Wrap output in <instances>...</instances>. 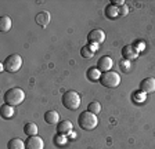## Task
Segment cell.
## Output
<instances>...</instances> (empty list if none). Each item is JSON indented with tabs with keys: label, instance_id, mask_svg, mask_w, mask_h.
Wrapping results in <instances>:
<instances>
[{
	"label": "cell",
	"instance_id": "cell-17",
	"mask_svg": "<svg viewBox=\"0 0 155 149\" xmlns=\"http://www.w3.org/2000/svg\"><path fill=\"white\" fill-rule=\"evenodd\" d=\"M104 14H105V17L108 18V20H114V18H116V17H118V7L114 6L112 3H110L108 6L105 7Z\"/></svg>",
	"mask_w": 155,
	"mask_h": 149
},
{
	"label": "cell",
	"instance_id": "cell-1",
	"mask_svg": "<svg viewBox=\"0 0 155 149\" xmlns=\"http://www.w3.org/2000/svg\"><path fill=\"white\" fill-rule=\"evenodd\" d=\"M4 104L10 105V106H17V105H21L25 100V93H24L22 88L19 87H13L8 88V90L4 93L3 95Z\"/></svg>",
	"mask_w": 155,
	"mask_h": 149
},
{
	"label": "cell",
	"instance_id": "cell-16",
	"mask_svg": "<svg viewBox=\"0 0 155 149\" xmlns=\"http://www.w3.org/2000/svg\"><path fill=\"white\" fill-rule=\"evenodd\" d=\"M11 26H13V21L8 15H4L0 18V30L2 32H8L11 29Z\"/></svg>",
	"mask_w": 155,
	"mask_h": 149
},
{
	"label": "cell",
	"instance_id": "cell-7",
	"mask_svg": "<svg viewBox=\"0 0 155 149\" xmlns=\"http://www.w3.org/2000/svg\"><path fill=\"white\" fill-rule=\"evenodd\" d=\"M25 149H45V141L40 137H29L25 139Z\"/></svg>",
	"mask_w": 155,
	"mask_h": 149
},
{
	"label": "cell",
	"instance_id": "cell-20",
	"mask_svg": "<svg viewBox=\"0 0 155 149\" xmlns=\"http://www.w3.org/2000/svg\"><path fill=\"white\" fill-rule=\"evenodd\" d=\"M14 116V106H10V105H2V117L4 119H11Z\"/></svg>",
	"mask_w": 155,
	"mask_h": 149
},
{
	"label": "cell",
	"instance_id": "cell-14",
	"mask_svg": "<svg viewBox=\"0 0 155 149\" xmlns=\"http://www.w3.org/2000/svg\"><path fill=\"white\" fill-rule=\"evenodd\" d=\"M7 149H25V142L21 138H11L7 142Z\"/></svg>",
	"mask_w": 155,
	"mask_h": 149
},
{
	"label": "cell",
	"instance_id": "cell-9",
	"mask_svg": "<svg viewBox=\"0 0 155 149\" xmlns=\"http://www.w3.org/2000/svg\"><path fill=\"white\" fill-rule=\"evenodd\" d=\"M112 65H114V61L111 57H108V55H104V57H101L98 61H97V68L100 69V72H108L112 69Z\"/></svg>",
	"mask_w": 155,
	"mask_h": 149
},
{
	"label": "cell",
	"instance_id": "cell-19",
	"mask_svg": "<svg viewBox=\"0 0 155 149\" xmlns=\"http://www.w3.org/2000/svg\"><path fill=\"white\" fill-rule=\"evenodd\" d=\"M94 52H96V50H94V47L91 44H87V46H83L81 50V55L83 57V58H91L94 55Z\"/></svg>",
	"mask_w": 155,
	"mask_h": 149
},
{
	"label": "cell",
	"instance_id": "cell-18",
	"mask_svg": "<svg viewBox=\"0 0 155 149\" xmlns=\"http://www.w3.org/2000/svg\"><path fill=\"white\" fill-rule=\"evenodd\" d=\"M24 133L28 137H35L38 135V126L35 123H26L24 126Z\"/></svg>",
	"mask_w": 155,
	"mask_h": 149
},
{
	"label": "cell",
	"instance_id": "cell-3",
	"mask_svg": "<svg viewBox=\"0 0 155 149\" xmlns=\"http://www.w3.org/2000/svg\"><path fill=\"white\" fill-rule=\"evenodd\" d=\"M62 105L69 110H76L81 106V95L76 91H67L62 94Z\"/></svg>",
	"mask_w": 155,
	"mask_h": 149
},
{
	"label": "cell",
	"instance_id": "cell-22",
	"mask_svg": "<svg viewBox=\"0 0 155 149\" xmlns=\"http://www.w3.org/2000/svg\"><path fill=\"white\" fill-rule=\"evenodd\" d=\"M127 14H129V7L126 6L125 3L119 4L118 6V17H126Z\"/></svg>",
	"mask_w": 155,
	"mask_h": 149
},
{
	"label": "cell",
	"instance_id": "cell-11",
	"mask_svg": "<svg viewBox=\"0 0 155 149\" xmlns=\"http://www.w3.org/2000/svg\"><path fill=\"white\" fill-rule=\"evenodd\" d=\"M122 57L125 59H127V61H130V59H134L136 57H137V49H136L133 44L125 46V47L122 49Z\"/></svg>",
	"mask_w": 155,
	"mask_h": 149
},
{
	"label": "cell",
	"instance_id": "cell-2",
	"mask_svg": "<svg viewBox=\"0 0 155 149\" xmlns=\"http://www.w3.org/2000/svg\"><path fill=\"white\" fill-rule=\"evenodd\" d=\"M78 124L84 131H90V130H94L97 127L98 119H97V116L94 113H91L89 110H84L78 117Z\"/></svg>",
	"mask_w": 155,
	"mask_h": 149
},
{
	"label": "cell",
	"instance_id": "cell-21",
	"mask_svg": "<svg viewBox=\"0 0 155 149\" xmlns=\"http://www.w3.org/2000/svg\"><path fill=\"white\" fill-rule=\"evenodd\" d=\"M87 110L89 112H91V113L97 115V113H100V110H101V105L97 102V101H94V102H90V104L87 105Z\"/></svg>",
	"mask_w": 155,
	"mask_h": 149
},
{
	"label": "cell",
	"instance_id": "cell-8",
	"mask_svg": "<svg viewBox=\"0 0 155 149\" xmlns=\"http://www.w3.org/2000/svg\"><path fill=\"white\" fill-rule=\"evenodd\" d=\"M140 91L144 94H150L155 91V79L154 78H145L140 81Z\"/></svg>",
	"mask_w": 155,
	"mask_h": 149
},
{
	"label": "cell",
	"instance_id": "cell-15",
	"mask_svg": "<svg viewBox=\"0 0 155 149\" xmlns=\"http://www.w3.org/2000/svg\"><path fill=\"white\" fill-rule=\"evenodd\" d=\"M86 78L89 79L90 81H97V80H100V78H101V72H100V69L97 68H90V69H87V72H86Z\"/></svg>",
	"mask_w": 155,
	"mask_h": 149
},
{
	"label": "cell",
	"instance_id": "cell-10",
	"mask_svg": "<svg viewBox=\"0 0 155 149\" xmlns=\"http://www.w3.org/2000/svg\"><path fill=\"white\" fill-rule=\"evenodd\" d=\"M57 131L60 135H68L72 133V123L69 120H62L57 124Z\"/></svg>",
	"mask_w": 155,
	"mask_h": 149
},
{
	"label": "cell",
	"instance_id": "cell-6",
	"mask_svg": "<svg viewBox=\"0 0 155 149\" xmlns=\"http://www.w3.org/2000/svg\"><path fill=\"white\" fill-rule=\"evenodd\" d=\"M87 40H89V44L91 46H96V44H100L105 40V32L103 29H93L89 32L87 35Z\"/></svg>",
	"mask_w": 155,
	"mask_h": 149
},
{
	"label": "cell",
	"instance_id": "cell-5",
	"mask_svg": "<svg viewBox=\"0 0 155 149\" xmlns=\"http://www.w3.org/2000/svg\"><path fill=\"white\" fill-rule=\"evenodd\" d=\"M21 65H22V58H21V55L18 54H11L8 55L3 62V69L8 73H15V72L19 71L21 68Z\"/></svg>",
	"mask_w": 155,
	"mask_h": 149
},
{
	"label": "cell",
	"instance_id": "cell-13",
	"mask_svg": "<svg viewBox=\"0 0 155 149\" xmlns=\"http://www.w3.org/2000/svg\"><path fill=\"white\" fill-rule=\"evenodd\" d=\"M45 122L47 124L60 123V113H58L57 110H47L45 113Z\"/></svg>",
	"mask_w": 155,
	"mask_h": 149
},
{
	"label": "cell",
	"instance_id": "cell-4",
	"mask_svg": "<svg viewBox=\"0 0 155 149\" xmlns=\"http://www.w3.org/2000/svg\"><path fill=\"white\" fill-rule=\"evenodd\" d=\"M98 81L101 83V86H104L107 88H115L120 83V76H119V73H116L114 71H108V72L101 73V78Z\"/></svg>",
	"mask_w": 155,
	"mask_h": 149
},
{
	"label": "cell",
	"instance_id": "cell-12",
	"mask_svg": "<svg viewBox=\"0 0 155 149\" xmlns=\"http://www.w3.org/2000/svg\"><path fill=\"white\" fill-rule=\"evenodd\" d=\"M35 21L39 26L46 28V26L48 25V22H50V13H48V11H40V13L36 15Z\"/></svg>",
	"mask_w": 155,
	"mask_h": 149
}]
</instances>
